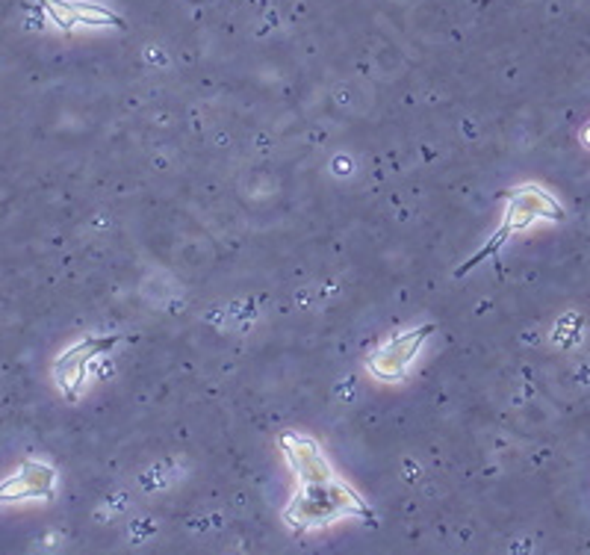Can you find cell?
Returning <instances> with one entry per match:
<instances>
[{
    "label": "cell",
    "instance_id": "obj_1",
    "mask_svg": "<svg viewBox=\"0 0 590 555\" xmlns=\"http://www.w3.org/2000/svg\"><path fill=\"white\" fill-rule=\"evenodd\" d=\"M343 514L369 517V505L349 484L328 479L316 484H302V491L293 496V502L286 508V523L295 531H310L314 526L331 523Z\"/></svg>",
    "mask_w": 590,
    "mask_h": 555
},
{
    "label": "cell",
    "instance_id": "obj_2",
    "mask_svg": "<svg viewBox=\"0 0 590 555\" xmlns=\"http://www.w3.org/2000/svg\"><path fill=\"white\" fill-rule=\"evenodd\" d=\"M561 207L555 204V199H549L546 192L537 190V187H523V190H517L511 192V199H508V210H505V219H502V228L496 230V234L490 237V242L484 246L476 258H472L464 269H458V275H464L469 266H476L481 263L484 258H490V254H496L502 248V242L517 234V230H523L528 228L531 222H537V219H561Z\"/></svg>",
    "mask_w": 590,
    "mask_h": 555
},
{
    "label": "cell",
    "instance_id": "obj_3",
    "mask_svg": "<svg viewBox=\"0 0 590 555\" xmlns=\"http://www.w3.org/2000/svg\"><path fill=\"white\" fill-rule=\"evenodd\" d=\"M434 331H437V326H420L408 334H401V337H396V340H390L387 346H381V349L369 357V373L381 381H399L404 373H408V366L413 364L422 340Z\"/></svg>",
    "mask_w": 590,
    "mask_h": 555
},
{
    "label": "cell",
    "instance_id": "obj_4",
    "mask_svg": "<svg viewBox=\"0 0 590 555\" xmlns=\"http://www.w3.org/2000/svg\"><path fill=\"white\" fill-rule=\"evenodd\" d=\"M281 449L286 453L289 464H293L295 476H298V482H302V484H316V482L334 479L328 461L322 458L316 441H310V437H305V434H284L281 437Z\"/></svg>",
    "mask_w": 590,
    "mask_h": 555
},
{
    "label": "cell",
    "instance_id": "obj_5",
    "mask_svg": "<svg viewBox=\"0 0 590 555\" xmlns=\"http://www.w3.org/2000/svg\"><path fill=\"white\" fill-rule=\"evenodd\" d=\"M112 343H115V337H110V340H86V343L74 346V349H68L63 361H56V381H60L68 396H74V393L80 390V385H83L86 364L95 355H101L103 349H110Z\"/></svg>",
    "mask_w": 590,
    "mask_h": 555
},
{
    "label": "cell",
    "instance_id": "obj_6",
    "mask_svg": "<svg viewBox=\"0 0 590 555\" xmlns=\"http://www.w3.org/2000/svg\"><path fill=\"white\" fill-rule=\"evenodd\" d=\"M53 491V470L36 461H27L15 479L0 484V500H21V496H51Z\"/></svg>",
    "mask_w": 590,
    "mask_h": 555
},
{
    "label": "cell",
    "instance_id": "obj_7",
    "mask_svg": "<svg viewBox=\"0 0 590 555\" xmlns=\"http://www.w3.org/2000/svg\"><path fill=\"white\" fill-rule=\"evenodd\" d=\"M44 9H48V15L60 24L63 30H72L77 27V15H74V6L68 4V0H44Z\"/></svg>",
    "mask_w": 590,
    "mask_h": 555
}]
</instances>
